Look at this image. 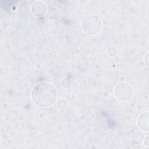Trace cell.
<instances>
[{
  "label": "cell",
  "instance_id": "obj_3",
  "mask_svg": "<svg viewBox=\"0 0 149 149\" xmlns=\"http://www.w3.org/2000/svg\"><path fill=\"white\" fill-rule=\"evenodd\" d=\"M133 94L132 87L126 83H119L115 88L114 95L120 101H126L130 100Z\"/></svg>",
  "mask_w": 149,
  "mask_h": 149
},
{
  "label": "cell",
  "instance_id": "obj_2",
  "mask_svg": "<svg viewBox=\"0 0 149 149\" xmlns=\"http://www.w3.org/2000/svg\"><path fill=\"white\" fill-rule=\"evenodd\" d=\"M81 28L88 35H95L100 32L102 28V22L100 18L95 15H88L81 22Z\"/></svg>",
  "mask_w": 149,
  "mask_h": 149
},
{
  "label": "cell",
  "instance_id": "obj_1",
  "mask_svg": "<svg viewBox=\"0 0 149 149\" xmlns=\"http://www.w3.org/2000/svg\"><path fill=\"white\" fill-rule=\"evenodd\" d=\"M57 97V92L53 85L47 82H41L36 85L31 92L34 103L41 107L52 105Z\"/></svg>",
  "mask_w": 149,
  "mask_h": 149
},
{
  "label": "cell",
  "instance_id": "obj_8",
  "mask_svg": "<svg viewBox=\"0 0 149 149\" xmlns=\"http://www.w3.org/2000/svg\"><path fill=\"white\" fill-rule=\"evenodd\" d=\"M68 107V102L65 100H59L57 102V107L59 109H65Z\"/></svg>",
  "mask_w": 149,
  "mask_h": 149
},
{
  "label": "cell",
  "instance_id": "obj_10",
  "mask_svg": "<svg viewBox=\"0 0 149 149\" xmlns=\"http://www.w3.org/2000/svg\"><path fill=\"white\" fill-rule=\"evenodd\" d=\"M148 55H149V54L148 52V53H147V54L146 55V56L144 57V62L147 66H148Z\"/></svg>",
  "mask_w": 149,
  "mask_h": 149
},
{
  "label": "cell",
  "instance_id": "obj_6",
  "mask_svg": "<svg viewBox=\"0 0 149 149\" xmlns=\"http://www.w3.org/2000/svg\"><path fill=\"white\" fill-rule=\"evenodd\" d=\"M144 139V136L143 133L140 131L135 132L132 136V140L133 143L136 144H141Z\"/></svg>",
  "mask_w": 149,
  "mask_h": 149
},
{
  "label": "cell",
  "instance_id": "obj_9",
  "mask_svg": "<svg viewBox=\"0 0 149 149\" xmlns=\"http://www.w3.org/2000/svg\"><path fill=\"white\" fill-rule=\"evenodd\" d=\"M118 51L115 47H110L108 49V54L110 56H115L117 54Z\"/></svg>",
  "mask_w": 149,
  "mask_h": 149
},
{
  "label": "cell",
  "instance_id": "obj_11",
  "mask_svg": "<svg viewBox=\"0 0 149 149\" xmlns=\"http://www.w3.org/2000/svg\"><path fill=\"white\" fill-rule=\"evenodd\" d=\"M144 144L146 146H148L149 145V142H148V137L147 136L144 140Z\"/></svg>",
  "mask_w": 149,
  "mask_h": 149
},
{
  "label": "cell",
  "instance_id": "obj_7",
  "mask_svg": "<svg viewBox=\"0 0 149 149\" xmlns=\"http://www.w3.org/2000/svg\"><path fill=\"white\" fill-rule=\"evenodd\" d=\"M71 83H72V82H71L70 79L68 77H65V78L62 79V80L61 81V86L65 88H68L70 87V86H71Z\"/></svg>",
  "mask_w": 149,
  "mask_h": 149
},
{
  "label": "cell",
  "instance_id": "obj_4",
  "mask_svg": "<svg viewBox=\"0 0 149 149\" xmlns=\"http://www.w3.org/2000/svg\"><path fill=\"white\" fill-rule=\"evenodd\" d=\"M31 12L36 16H42L47 12V6L42 1H36L31 6Z\"/></svg>",
  "mask_w": 149,
  "mask_h": 149
},
{
  "label": "cell",
  "instance_id": "obj_5",
  "mask_svg": "<svg viewBox=\"0 0 149 149\" xmlns=\"http://www.w3.org/2000/svg\"><path fill=\"white\" fill-rule=\"evenodd\" d=\"M148 112L141 113L137 119V125L143 131H148Z\"/></svg>",
  "mask_w": 149,
  "mask_h": 149
}]
</instances>
